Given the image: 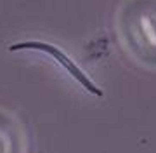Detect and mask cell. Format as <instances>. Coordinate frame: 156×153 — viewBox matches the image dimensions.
<instances>
[{
  "label": "cell",
  "mask_w": 156,
  "mask_h": 153,
  "mask_svg": "<svg viewBox=\"0 0 156 153\" xmlns=\"http://www.w3.org/2000/svg\"><path fill=\"white\" fill-rule=\"evenodd\" d=\"M116 33L135 63L156 70V0H123L116 12Z\"/></svg>",
  "instance_id": "6da1fadb"
},
{
  "label": "cell",
  "mask_w": 156,
  "mask_h": 153,
  "mask_svg": "<svg viewBox=\"0 0 156 153\" xmlns=\"http://www.w3.org/2000/svg\"><path fill=\"white\" fill-rule=\"evenodd\" d=\"M23 49H33V51H40V52H45V54H49L52 59L56 63H59L62 68L66 70L68 73L71 75L73 78L76 80L78 84L83 87L87 92L90 94H94L97 97H102L104 96V91L101 89L99 85H95L92 82L89 75L85 73L83 70L78 66L76 63L73 61V57H69L64 51H61L59 47L52 46V44H47V42H37V40H28V42H19V44H12L9 47V51L14 52V51H23Z\"/></svg>",
  "instance_id": "7a4b0ae2"
}]
</instances>
